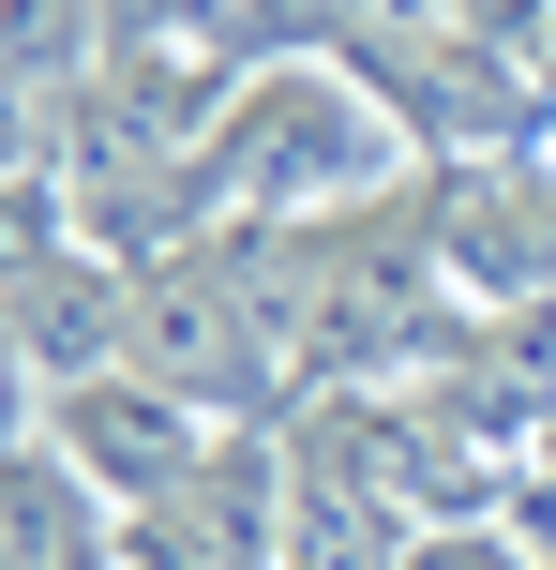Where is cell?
Wrapping results in <instances>:
<instances>
[{
  "mask_svg": "<svg viewBox=\"0 0 556 570\" xmlns=\"http://www.w3.org/2000/svg\"><path fill=\"white\" fill-rule=\"evenodd\" d=\"M211 196L241 210H301V196H361V180H391V120L361 106V90L331 76H256L226 120H211Z\"/></svg>",
  "mask_w": 556,
  "mask_h": 570,
  "instance_id": "1",
  "label": "cell"
},
{
  "mask_svg": "<svg viewBox=\"0 0 556 570\" xmlns=\"http://www.w3.org/2000/svg\"><path fill=\"white\" fill-rule=\"evenodd\" d=\"M60 451H76L90 495H181V481H196V421H181V405H150V391H106V375H76Z\"/></svg>",
  "mask_w": 556,
  "mask_h": 570,
  "instance_id": "2",
  "label": "cell"
},
{
  "mask_svg": "<svg viewBox=\"0 0 556 570\" xmlns=\"http://www.w3.org/2000/svg\"><path fill=\"white\" fill-rule=\"evenodd\" d=\"M451 256H467L481 285H556V180H527V166H481L467 180V210H451Z\"/></svg>",
  "mask_w": 556,
  "mask_h": 570,
  "instance_id": "3",
  "label": "cell"
}]
</instances>
